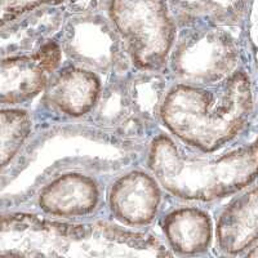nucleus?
<instances>
[{
	"mask_svg": "<svg viewBox=\"0 0 258 258\" xmlns=\"http://www.w3.org/2000/svg\"><path fill=\"white\" fill-rule=\"evenodd\" d=\"M100 202V190L92 177L83 173L58 176L41 188L40 209L48 216L73 218L92 213Z\"/></svg>",
	"mask_w": 258,
	"mask_h": 258,
	"instance_id": "1a4fd4ad",
	"label": "nucleus"
},
{
	"mask_svg": "<svg viewBox=\"0 0 258 258\" xmlns=\"http://www.w3.org/2000/svg\"><path fill=\"white\" fill-rule=\"evenodd\" d=\"M161 186L151 173L132 170L112 183L109 208L123 225L146 226L155 220L161 203Z\"/></svg>",
	"mask_w": 258,
	"mask_h": 258,
	"instance_id": "6e6552de",
	"label": "nucleus"
},
{
	"mask_svg": "<svg viewBox=\"0 0 258 258\" xmlns=\"http://www.w3.org/2000/svg\"><path fill=\"white\" fill-rule=\"evenodd\" d=\"M62 53L63 50H62L58 40L56 38H52L43 43L35 52V54L47 73H54L61 63Z\"/></svg>",
	"mask_w": 258,
	"mask_h": 258,
	"instance_id": "f3484780",
	"label": "nucleus"
},
{
	"mask_svg": "<svg viewBox=\"0 0 258 258\" xmlns=\"http://www.w3.org/2000/svg\"><path fill=\"white\" fill-rule=\"evenodd\" d=\"M66 17V9L44 7L36 9L11 24L2 26L3 53L11 56H24L27 50H38L43 43L58 34Z\"/></svg>",
	"mask_w": 258,
	"mask_h": 258,
	"instance_id": "9b49d317",
	"label": "nucleus"
},
{
	"mask_svg": "<svg viewBox=\"0 0 258 258\" xmlns=\"http://www.w3.org/2000/svg\"><path fill=\"white\" fill-rule=\"evenodd\" d=\"M243 255L244 257H258V243H255L254 245H253L249 250H246Z\"/></svg>",
	"mask_w": 258,
	"mask_h": 258,
	"instance_id": "a211bd4d",
	"label": "nucleus"
},
{
	"mask_svg": "<svg viewBox=\"0 0 258 258\" xmlns=\"http://www.w3.org/2000/svg\"><path fill=\"white\" fill-rule=\"evenodd\" d=\"M2 255L144 257L172 254L156 236L110 223H64L32 214L4 216Z\"/></svg>",
	"mask_w": 258,
	"mask_h": 258,
	"instance_id": "f03ea898",
	"label": "nucleus"
},
{
	"mask_svg": "<svg viewBox=\"0 0 258 258\" xmlns=\"http://www.w3.org/2000/svg\"><path fill=\"white\" fill-rule=\"evenodd\" d=\"M66 2L68 0H0L2 26L11 24L32 11L44 8V7H59Z\"/></svg>",
	"mask_w": 258,
	"mask_h": 258,
	"instance_id": "dca6fc26",
	"label": "nucleus"
},
{
	"mask_svg": "<svg viewBox=\"0 0 258 258\" xmlns=\"http://www.w3.org/2000/svg\"><path fill=\"white\" fill-rule=\"evenodd\" d=\"M241 56V41L231 29L195 24L178 27L168 63L179 83L212 85L238 70Z\"/></svg>",
	"mask_w": 258,
	"mask_h": 258,
	"instance_id": "39448f33",
	"label": "nucleus"
},
{
	"mask_svg": "<svg viewBox=\"0 0 258 258\" xmlns=\"http://www.w3.org/2000/svg\"><path fill=\"white\" fill-rule=\"evenodd\" d=\"M56 39L69 58L94 73H107L124 54L128 57L106 13L66 12Z\"/></svg>",
	"mask_w": 258,
	"mask_h": 258,
	"instance_id": "423d86ee",
	"label": "nucleus"
},
{
	"mask_svg": "<svg viewBox=\"0 0 258 258\" xmlns=\"http://www.w3.org/2000/svg\"><path fill=\"white\" fill-rule=\"evenodd\" d=\"M163 232L174 253L195 255L209 249L214 227L207 212L197 207H182L165 216Z\"/></svg>",
	"mask_w": 258,
	"mask_h": 258,
	"instance_id": "ddd939ff",
	"label": "nucleus"
},
{
	"mask_svg": "<svg viewBox=\"0 0 258 258\" xmlns=\"http://www.w3.org/2000/svg\"><path fill=\"white\" fill-rule=\"evenodd\" d=\"M214 238L223 255H243L258 243V182L235 194L218 213Z\"/></svg>",
	"mask_w": 258,
	"mask_h": 258,
	"instance_id": "0eeeda50",
	"label": "nucleus"
},
{
	"mask_svg": "<svg viewBox=\"0 0 258 258\" xmlns=\"http://www.w3.org/2000/svg\"><path fill=\"white\" fill-rule=\"evenodd\" d=\"M97 73L82 66H69L52 78L45 88V100L58 111L79 117L93 109L101 94Z\"/></svg>",
	"mask_w": 258,
	"mask_h": 258,
	"instance_id": "9d476101",
	"label": "nucleus"
},
{
	"mask_svg": "<svg viewBox=\"0 0 258 258\" xmlns=\"http://www.w3.org/2000/svg\"><path fill=\"white\" fill-rule=\"evenodd\" d=\"M177 27L186 25L243 29L254 0H167Z\"/></svg>",
	"mask_w": 258,
	"mask_h": 258,
	"instance_id": "f8f14e48",
	"label": "nucleus"
},
{
	"mask_svg": "<svg viewBox=\"0 0 258 258\" xmlns=\"http://www.w3.org/2000/svg\"><path fill=\"white\" fill-rule=\"evenodd\" d=\"M106 15L136 68L158 71L168 63L178 27L167 0H110Z\"/></svg>",
	"mask_w": 258,
	"mask_h": 258,
	"instance_id": "20e7f679",
	"label": "nucleus"
},
{
	"mask_svg": "<svg viewBox=\"0 0 258 258\" xmlns=\"http://www.w3.org/2000/svg\"><path fill=\"white\" fill-rule=\"evenodd\" d=\"M253 112L254 87L244 68L217 84L177 83L159 107L161 123L172 136L202 154L216 153L238 138Z\"/></svg>",
	"mask_w": 258,
	"mask_h": 258,
	"instance_id": "f257e3e1",
	"label": "nucleus"
},
{
	"mask_svg": "<svg viewBox=\"0 0 258 258\" xmlns=\"http://www.w3.org/2000/svg\"><path fill=\"white\" fill-rule=\"evenodd\" d=\"M2 167L6 168L9 161L17 155L31 131V117L22 109L2 110Z\"/></svg>",
	"mask_w": 258,
	"mask_h": 258,
	"instance_id": "2eb2a0df",
	"label": "nucleus"
},
{
	"mask_svg": "<svg viewBox=\"0 0 258 258\" xmlns=\"http://www.w3.org/2000/svg\"><path fill=\"white\" fill-rule=\"evenodd\" d=\"M47 74L35 53L4 57L0 74V96L3 106L24 103L38 96L47 88Z\"/></svg>",
	"mask_w": 258,
	"mask_h": 258,
	"instance_id": "4468645a",
	"label": "nucleus"
},
{
	"mask_svg": "<svg viewBox=\"0 0 258 258\" xmlns=\"http://www.w3.org/2000/svg\"><path fill=\"white\" fill-rule=\"evenodd\" d=\"M147 169L172 197L212 203L244 190L258 179V137L221 155H199L168 135L151 141Z\"/></svg>",
	"mask_w": 258,
	"mask_h": 258,
	"instance_id": "7ed1b4c3",
	"label": "nucleus"
}]
</instances>
